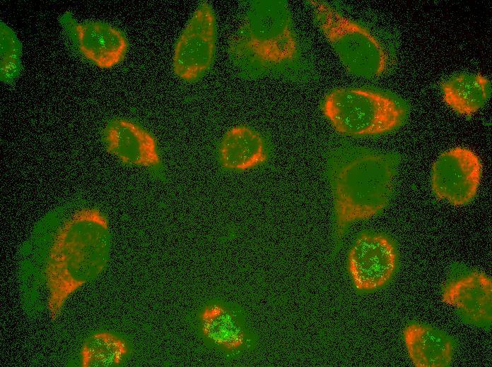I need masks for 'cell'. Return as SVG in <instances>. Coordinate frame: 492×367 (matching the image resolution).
I'll use <instances>...</instances> for the list:
<instances>
[{
	"label": "cell",
	"mask_w": 492,
	"mask_h": 367,
	"mask_svg": "<svg viewBox=\"0 0 492 367\" xmlns=\"http://www.w3.org/2000/svg\"><path fill=\"white\" fill-rule=\"evenodd\" d=\"M230 49L235 59L257 67H274L294 61L298 44L286 3L252 1Z\"/></svg>",
	"instance_id": "obj_2"
},
{
	"label": "cell",
	"mask_w": 492,
	"mask_h": 367,
	"mask_svg": "<svg viewBox=\"0 0 492 367\" xmlns=\"http://www.w3.org/2000/svg\"><path fill=\"white\" fill-rule=\"evenodd\" d=\"M397 175L392 155L370 150L341 154L331 169L336 239L352 224L368 219L390 203Z\"/></svg>",
	"instance_id": "obj_1"
},
{
	"label": "cell",
	"mask_w": 492,
	"mask_h": 367,
	"mask_svg": "<svg viewBox=\"0 0 492 367\" xmlns=\"http://www.w3.org/2000/svg\"><path fill=\"white\" fill-rule=\"evenodd\" d=\"M482 164L466 148H455L442 153L435 161L431 188L435 195L455 206L471 202L480 184Z\"/></svg>",
	"instance_id": "obj_7"
},
{
	"label": "cell",
	"mask_w": 492,
	"mask_h": 367,
	"mask_svg": "<svg viewBox=\"0 0 492 367\" xmlns=\"http://www.w3.org/2000/svg\"><path fill=\"white\" fill-rule=\"evenodd\" d=\"M397 265L395 246L382 234H361L348 255V272L360 291H374L385 286L393 277Z\"/></svg>",
	"instance_id": "obj_8"
},
{
	"label": "cell",
	"mask_w": 492,
	"mask_h": 367,
	"mask_svg": "<svg viewBox=\"0 0 492 367\" xmlns=\"http://www.w3.org/2000/svg\"><path fill=\"white\" fill-rule=\"evenodd\" d=\"M22 44L15 31L6 23L0 22V79L11 85L22 70Z\"/></svg>",
	"instance_id": "obj_14"
},
{
	"label": "cell",
	"mask_w": 492,
	"mask_h": 367,
	"mask_svg": "<svg viewBox=\"0 0 492 367\" xmlns=\"http://www.w3.org/2000/svg\"><path fill=\"white\" fill-rule=\"evenodd\" d=\"M445 102L459 114L470 116L486 103L491 92L489 80L480 74L462 73L441 84Z\"/></svg>",
	"instance_id": "obj_13"
},
{
	"label": "cell",
	"mask_w": 492,
	"mask_h": 367,
	"mask_svg": "<svg viewBox=\"0 0 492 367\" xmlns=\"http://www.w3.org/2000/svg\"><path fill=\"white\" fill-rule=\"evenodd\" d=\"M443 303L455 308L468 323L489 325L492 319V280L473 271L449 282L442 293Z\"/></svg>",
	"instance_id": "obj_10"
},
{
	"label": "cell",
	"mask_w": 492,
	"mask_h": 367,
	"mask_svg": "<svg viewBox=\"0 0 492 367\" xmlns=\"http://www.w3.org/2000/svg\"><path fill=\"white\" fill-rule=\"evenodd\" d=\"M216 329L217 342L226 349H236L244 342L245 334L237 318L228 310L216 311Z\"/></svg>",
	"instance_id": "obj_16"
},
{
	"label": "cell",
	"mask_w": 492,
	"mask_h": 367,
	"mask_svg": "<svg viewBox=\"0 0 492 367\" xmlns=\"http://www.w3.org/2000/svg\"><path fill=\"white\" fill-rule=\"evenodd\" d=\"M59 22L71 48L89 64L109 69L124 59L129 42L117 27L100 20H78L70 11L62 14Z\"/></svg>",
	"instance_id": "obj_5"
},
{
	"label": "cell",
	"mask_w": 492,
	"mask_h": 367,
	"mask_svg": "<svg viewBox=\"0 0 492 367\" xmlns=\"http://www.w3.org/2000/svg\"><path fill=\"white\" fill-rule=\"evenodd\" d=\"M216 23L211 5L202 1L180 35L174 47L172 70L184 81L201 78L211 67L216 51Z\"/></svg>",
	"instance_id": "obj_6"
},
{
	"label": "cell",
	"mask_w": 492,
	"mask_h": 367,
	"mask_svg": "<svg viewBox=\"0 0 492 367\" xmlns=\"http://www.w3.org/2000/svg\"><path fill=\"white\" fill-rule=\"evenodd\" d=\"M218 157L220 165L226 170L242 172L254 169L267 159L264 140L250 127L233 126L223 136Z\"/></svg>",
	"instance_id": "obj_12"
},
{
	"label": "cell",
	"mask_w": 492,
	"mask_h": 367,
	"mask_svg": "<svg viewBox=\"0 0 492 367\" xmlns=\"http://www.w3.org/2000/svg\"><path fill=\"white\" fill-rule=\"evenodd\" d=\"M322 110L339 133L355 137L384 134L399 127L406 111L387 95L361 88H337L327 95Z\"/></svg>",
	"instance_id": "obj_3"
},
{
	"label": "cell",
	"mask_w": 492,
	"mask_h": 367,
	"mask_svg": "<svg viewBox=\"0 0 492 367\" xmlns=\"http://www.w3.org/2000/svg\"><path fill=\"white\" fill-rule=\"evenodd\" d=\"M404 342L416 367H446L453 359L455 345L445 332L427 324L411 323L403 330Z\"/></svg>",
	"instance_id": "obj_11"
},
{
	"label": "cell",
	"mask_w": 492,
	"mask_h": 367,
	"mask_svg": "<svg viewBox=\"0 0 492 367\" xmlns=\"http://www.w3.org/2000/svg\"><path fill=\"white\" fill-rule=\"evenodd\" d=\"M101 139L105 150L125 165L151 170L161 167L156 138L132 120L111 119L102 128Z\"/></svg>",
	"instance_id": "obj_9"
},
{
	"label": "cell",
	"mask_w": 492,
	"mask_h": 367,
	"mask_svg": "<svg viewBox=\"0 0 492 367\" xmlns=\"http://www.w3.org/2000/svg\"><path fill=\"white\" fill-rule=\"evenodd\" d=\"M119 342L105 334L93 336L83 349V364L86 366H107L119 359Z\"/></svg>",
	"instance_id": "obj_15"
},
{
	"label": "cell",
	"mask_w": 492,
	"mask_h": 367,
	"mask_svg": "<svg viewBox=\"0 0 492 367\" xmlns=\"http://www.w3.org/2000/svg\"><path fill=\"white\" fill-rule=\"evenodd\" d=\"M307 2L320 32L348 72L364 78H374L385 72L387 53L368 29L324 1Z\"/></svg>",
	"instance_id": "obj_4"
}]
</instances>
